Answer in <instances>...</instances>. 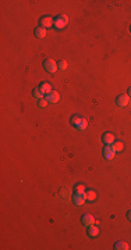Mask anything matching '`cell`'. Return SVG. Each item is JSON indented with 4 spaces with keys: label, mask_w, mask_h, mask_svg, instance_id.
<instances>
[{
    "label": "cell",
    "mask_w": 131,
    "mask_h": 250,
    "mask_svg": "<svg viewBox=\"0 0 131 250\" xmlns=\"http://www.w3.org/2000/svg\"><path fill=\"white\" fill-rule=\"evenodd\" d=\"M67 24H69V18H67V15L60 14L59 17L55 18V24H53V27H55L56 29H63Z\"/></svg>",
    "instance_id": "obj_1"
},
{
    "label": "cell",
    "mask_w": 131,
    "mask_h": 250,
    "mask_svg": "<svg viewBox=\"0 0 131 250\" xmlns=\"http://www.w3.org/2000/svg\"><path fill=\"white\" fill-rule=\"evenodd\" d=\"M43 67H45V70L48 72H50V74H55L56 71H57V63L55 61V60H52V58H48L45 63H43Z\"/></svg>",
    "instance_id": "obj_2"
},
{
    "label": "cell",
    "mask_w": 131,
    "mask_h": 250,
    "mask_svg": "<svg viewBox=\"0 0 131 250\" xmlns=\"http://www.w3.org/2000/svg\"><path fill=\"white\" fill-rule=\"evenodd\" d=\"M81 222H82V225L85 226V228H89V226L95 225L96 221H95V218H93L91 214H84L82 218H81Z\"/></svg>",
    "instance_id": "obj_3"
},
{
    "label": "cell",
    "mask_w": 131,
    "mask_h": 250,
    "mask_svg": "<svg viewBox=\"0 0 131 250\" xmlns=\"http://www.w3.org/2000/svg\"><path fill=\"white\" fill-rule=\"evenodd\" d=\"M114 154H116V150H114L113 144H106V148L103 150V156L106 160H112L114 157Z\"/></svg>",
    "instance_id": "obj_4"
},
{
    "label": "cell",
    "mask_w": 131,
    "mask_h": 250,
    "mask_svg": "<svg viewBox=\"0 0 131 250\" xmlns=\"http://www.w3.org/2000/svg\"><path fill=\"white\" fill-rule=\"evenodd\" d=\"M128 103H130V96L128 95H120L116 99V104L119 107H126V106H128Z\"/></svg>",
    "instance_id": "obj_5"
},
{
    "label": "cell",
    "mask_w": 131,
    "mask_h": 250,
    "mask_svg": "<svg viewBox=\"0 0 131 250\" xmlns=\"http://www.w3.org/2000/svg\"><path fill=\"white\" fill-rule=\"evenodd\" d=\"M85 202H86L85 192H77L76 195H74V203H76L77 206H82Z\"/></svg>",
    "instance_id": "obj_6"
},
{
    "label": "cell",
    "mask_w": 131,
    "mask_h": 250,
    "mask_svg": "<svg viewBox=\"0 0 131 250\" xmlns=\"http://www.w3.org/2000/svg\"><path fill=\"white\" fill-rule=\"evenodd\" d=\"M55 24V20L52 17H42L41 18V27L43 28H49V27H53Z\"/></svg>",
    "instance_id": "obj_7"
},
{
    "label": "cell",
    "mask_w": 131,
    "mask_h": 250,
    "mask_svg": "<svg viewBox=\"0 0 131 250\" xmlns=\"http://www.w3.org/2000/svg\"><path fill=\"white\" fill-rule=\"evenodd\" d=\"M59 99H60V95L57 92H55V90H52L49 95H46V100H48L49 103H57Z\"/></svg>",
    "instance_id": "obj_8"
},
{
    "label": "cell",
    "mask_w": 131,
    "mask_h": 250,
    "mask_svg": "<svg viewBox=\"0 0 131 250\" xmlns=\"http://www.w3.org/2000/svg\"><path fill=\"white\" fill-rule=\"evenodd\" d=\"M102 139H103V143H105V144H113L114 142H116V136H114L113 134H110V132L105 134Z\"/></svg>",
    "instance_id": "obj_9"
},
{
    "label": "cell",
    "mask_w": 131,
    "mask_h": 250,
    "mask_svg": "<svg viewBox=\"0 0 131 250\" xmlns=\"http://www.w3.org/2000/svg\"><path fill=\"white\" fill-rule=\"evenodd\" d=\"M86 127H88V121L85 120V118H79V121H78V124H77L76 127V129H78V131H84V129H86Z\"/></svg>",
    "instance_id": "obj_10"
},
{
    "label": "cell",
    "mask_w": 131,
    "mask_h": 250,
    "mask_svg": "<svg viewBox=\"0 0 131 250\" xmlns=\"http://www.w3.org/2000/svg\"><path fill=\"white\" fill-rule=\"evenodd\" d=\"M35 36L38 39H43L46 36V29L43 27H38L35 29Z\"/></svg>",
    "instance_id": "obj_11"
},
{
    "label": "cell",
    "mask_w": 131,
    "mask_h": 250,
    "mask_svg": "<svg viewBox=\"0 0 131 250\" xmlns=\"http://www.w3.org/2000/svg\"><path fill=\"white\" fill-rule=\"evenodd\" d=\"M88 235H89L91 238H96L98 235H99V228H98L96 225H92L88 228Z\"/></svg>",
    "instance_id": "obj_12"
},
{
    "label": "cell",
    "mask_w": 131,
    "mask_h": 250,
    "mask_svg": "<svg viewBox=\"0 0 131 250\" xmlns=\"http://www.w3.org/2000/svg\"><path fill=\"white\" fill-rule=\"evenodd\" d=\"M39 89L45 93V95H49V93L52 92V86H50V83H42V85L39 86Z\"/></svg>",
    "instance_id": "obj_13"
},
{
    "label": "cell",
    "mask_w": 131,
    "mask_h": 250,
    "mask_svg": "<svg viewBox=\"0 0 131 250\" xmlns=\"http://www.w3.org/2000/svg\"><path fill=\"white\" fill-rule=\"evenodd\" d=\"M114 249H117V250H128V249H130V246H128L126 242H117V243L114 245Z\"/></svg>",
    "instance_id": "obj_14"
},
{
    "label": "cell",
    "mask_w": 131,
    "mask_h": 250,
    "mask_svg": "<svg viewBox=\"0 0 131 250\" xmlns=\"http://www.w3.org/2000/svg\"><path fill=\"white\" fill-rule=\"evenodd\" d=\"M85 197H86V200H95L96 199V192L95 190H86L85 192Z\"/></svg>",
    "instance_id": "obj_15"
},
{
    "label": "cell",
    "mask_w": 131,
    "mask_h": 250,
    "mask_svg": "<svg viewBox=\"0 0 131 250\" xmlns=\"http://www.w3.org/2000/svg\"><path fill=\"white\" fill-rule=\"evenodd\" d=\"M113 148H114V150H116V153H117V151H123L124 150V143H123V142H114Z\"/></svg>",
    "instance_id": "obj_16"
},
{
    "label": "cell",
    "mask_w": 131,
    "mask_h": 250,
    "mask_svg": "<svg viewBox=\"0 0 131 250\" xmlns=\"http://www.w3.org/2000/svg\"><path fill=\"white\" fill-rule=\"evenodd\" d=\"M43 96H45V93L42 92L41 89H35L34 90V97L36 100H42V99H43Z\"/></svg>",
    "instance_id": "obj_17"
},
{
    "label": "cell",
    "mask_w": 131,
    "mask_h": 250,
    "mask_svg": "<svg viewBox=\"0 0 131 250\" xmlns=\"http://www.w3.org/2000/svg\"><path fill=\"white\" fill-rule=\"evenodd\" d=\"M57 68L62 70V71H64V70H67V63L64 61V60H62V61L57 63Z\"/></svg>",
    "instance_id": "obj_18"
},
{
    "label": "cell",
    "mask_w": 131,
    "mask_h": 250,
    "mask_svg": "<svg viewBox=\"0 0 131 250\" xmlns=\"http://www.w3.org/2000/svg\"><path fill=\"white\" fill-rule=\"evenodd\" d=\"M48 103H49V102H48L46 99H42V100H39L38 106H39V107H46V106H48Z\"/></svg>",
    "instance_id": "obj_19"
},
{
    "label": "cell",
    "mask_w": 131,
    "mask_h": 250,
    "mask_svg": "<svg viewBox=\"0 0 131 250\" xmlns=\"http://www.w3.org/2000/svg\"><path fill=\"white\" fill-rule=\"evenodd\" d=\"M76 192H85V186L84 185H77Z\"/></svg>",
    "instance_id": "obj_20"
},
{
    "label": "cell",
    "mask_w": 131,
    "mask_h": 250,
    "mask_svg": "<svg viewBox=\"0 0 131 250\" xmlns=\"http://www.w3.org/2000/svg\"><path fill=\"white\" fill-rule=\"evenodd\" d=\"M127 218H128V219H130V221H131V210H130V211L127 213Z\"/></svg>",
    "instance_id": "obj_21"
},
{
    "label": "cell",
    "mask_w": 131,
    "mask_h": 250,
    "mask_svg": "<svg viewBox=\"0 0 131 250\" xmlns=\"http://www.w3.org/2000/svg\"><path fill=\"white\" fill-rule=\"evenodd\" d=\"M128 96H131V88H128Z\"/></svg>",
    "instance_id": "obj_22"
},
{
    "label": "cell",
    "mask_w": 131,
    "mask_h": 250,
    "mask_svg": "<svg viewBox=\"0 0 131 250\" xmlns=\"http://www.w3.org/2000/svg\"><path fill=\"white\" fill-rule=\"evenodd\" d=\"M130 32H131V28H130Z\"/></svg>",
    "instance_id": "obj_23"
}]
</instances>
